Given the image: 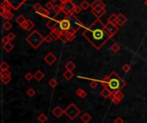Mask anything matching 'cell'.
I'll list each match as a JSON object with an SVG mask.
<instances>
[{"label":"cell","mask_w":147,"mask_h":123,"mask_svg":"<svg viewBox=\"0 0 147 123\" xmlns=\"http://www.w3.org/2000/svg\"><path fill=\"white\" fill-rule=\"evenodd\" d=\"M44 77H45L44 73L42 72L41 71H40V70L36 71V72H35V73L34 74V77H35V78L36 79L37 81H41V79H43Z\"/></svg>","instance_id":"obj_23"},{"label":"cell","mask_w":147,"mask_h":123,"mask_svg":"<svg viewBox=\"0 0 147 123\" xmlns=\"http://www.w3.org/2000/svg\"><path fill=\"white\" fill-rule=\"evenodd\" d=\"M121 69H122V71L125 73H128L130 71H131V66H130V65H128V64H125L122 66Z\"/></svg>","instance_id":"obj_43"},{"label":"cell","mask_w":147,"mask_h":123,"mask_svg":"<svg viewBox=\"0 0 147 123\" xmlns=\"http://www.w3.org/2000/svg\"><path fill=\"white\" fill-rule=\"evenodd\" d=\"M107 22L113 24H117V15L116 14H112L110 17L107 18Z\"/></svg>","instance_id":"obj_29"},{"label":"cell","mask_w":147,"mask_h":123,"mask_svg":"<svg viewBox=\"0 0 147 123\" xmlns=\"http://www.w3.org/2000/svg\"><path fill=\"white\" fill-rule=\"evenodd\" d=\"M75 4L72 0H67L62 4V13L65 16H69L73 11V9L75 7Z\"/></svg>","instance_id":"obj_6"},{"label":"cell","mask_w":147,"mask_h":123,"mask_svg":"<svg viewBox=\"0 0 147 123\" xmlns=\"http://www.w3.org/2000/svg\"><path fill=\"white\" fill-rule=\"evenodd\" d=\"M43 8L44 7H42V5L40 4V3H35V4H34V6H33V9H34V11L36 13H38L39 11H41Z\"/></svg>","instance_id":"obj_35"},{"label":"cell","mask_w":147,"mask_h":123,"mask_svg":"<svg viewBox=\"0 0 147 123\" xmlns=\"http://www.w3.org/2000/svg\"><path fill=\"white\" fill-rule=\"evenodd\" d=\"M120 48H121V47H120V45L119 43H117V42H114L112 44V46H111L110 47V49L112 50L114 53H118V52L120 50Z\"/></svg>","instance_id":"obj_27"},{"label":"cell","mask_w":147,"mask_h":123,"mask_svg":"<svg viewBox=\"0 0 147 123\" xmlns=\"http://www.w3.org/2000/svg\"><path fill=\"white\" fill-rule=\"evenodd\" d=\"M80 119L84 123H89L91 121V116L88 114V113H84V114H83V115L81 116Z\"/></svg>","instance_id":"obj_25"},{"label":"cell","mask_w":147,"mask_h":123,"mask_svg":"<svg viewBox=\"0 0 147 123\" xmlns=\"http://www.w3.org/2000/svg\"><path fill=\"white\" fill-rule=\"evenodd\" d=\"M71 22L70 20V18L68 17H65L62 19H60V21L58 22L57 28L60 29L61 32H65V31H70L71 29Z\"/></svg>","instance_id":"obj_5"},{"label":"cell","mask_w":147,"mask_h":123,"mask_svg":"<svg viewBox=\"0 0 147 123\" xmlns=\"http://www.w3.org/2000/svg\"><path fill=\"white\" fill-rule=\"evenodd\" d=\"M52 114H53L56 118H60L63 114H65V110H63L60 106H57L52 110Z\"/></svg>","instance_id":"obj_13"},{"label":"cell","mask_w":147,"mask_h":123,"mask_svg":"<svg viewBox=\"0 0 147 123\" xmlns=\"http://www.w3.org/2000/svg\"><path fill=\"white\" fill-rule=\"evenodd\" d=\"M53 7H54V4H53V3H52L51 1H49L48 3L46 4V7L45 8H47V9H49V11H52Z\"/></svg>","instance_id":"obj_44"},{"label":"cell","mask_w":147,"mask_h":123,"mask_svg":"<svg viewBox=\"0 0 147 123\" xmlns=\"http://www.w3.org/2000/svg\"><path fill=\"white\" fill-rule=\"evenodd\" d=\"M51 11L53 12L54 14H60V13H62V4H54V7Z\"/></svg>","instance_id":"obj_24"},{"label":"cell","mask_w":147,"mask_h":123,"mask_svg":"<svg viewBox=\"0 0 147 123\" xmlns=\"http://www.w3.org/2000/svg\"><path fill=\"white\" fill-rule=\"evenodd\" d=\"M101 96H102L104 98H109V97H112V92L110 91V90L107 88V87H103V90H102V91H101Z\"/></svg>","instance_id":"obj_18"},{"label":"cell","mask_w":147,"mask_h":123,"mask_svg":"<svg viewBox=\"0 0 147 123\" xmlns=\"http://www.w3.org/2000/svg\"><path fill=\"white\" fill-rule=\"evenodd\" d=\"M0 8H1L2 11H11L12 9L11 4L6 0H3L1 4H0Z\"/></svg>","instance_id":"obj_14"},{"label":"cell","mask_w":147,"mask_h":123,"mask_svg":"<svg viewBox=\"0 0 147 123\" xmlns=\"http://www.w3.org/2000/svg\"><path fill=\"white\" fill-rule=\"evenodd\" d=\"M145 5L147 7V0H145Z\"/></svg>","instance_id":"obj_53"},{"label":"cell","mask_w":147,"mask_h":123,"mask_svg":"<svg viewBox=\"0 0 147 123\" xmlns=\"http://www.w3.org/2000/svg\"><path fill=\"white\" fill-rule=\"evenodd\" d=\"M11 73L9 70H4V71H1V73H0V76L4 77V76H11Z\"/></svg>","instance_id":"obj_46"},{"label":"cell","mask_w":147,"mask_h":123,"mask_svg":"<svg viewBox=\"0 0 147 123\" xmlns=\"http://www.w3.org/2000/svg\"><path fill=\"white\" fill-rule=\"evenodd\" d=\"M24 77H25V79L27 81H31L33 79V77H34V75H33V74L30 73V72H28V73L25 74Z\"/></svg>","instance_id":"obj_45"},{"label":"cell","mask_w":147,"mask_h":123,"mask_svg":"<svg viewBox=\"0 0 147 123\" xmlns=\"http://www.w3.org/2000/svg\"><path fill=\"white\" fill-rule=\"evenodd\" d=\"M37 14H39L40 16H41L42 17H45V18H50V16L52 14V11L47 9V8H43L41 9V11H39Z\"/></svg>","instance_id":"obj_17"},{"label":"cell","mask_w":147,"mask_h":123,"mask_svg":"<svg viewBox=\"0 0 147 123\" xmlns=\"http://www.w3.org/2000/svg\"><path fill=\"white\" fill-rule=\"evenodd\" d=\"M111 99H112V102L113 103H114V104H119L120 103V100H118L117 98H115V97H114V96H112V97H111Z\"/></svg>","instance_id":"obj_49"},{"label":"cell","mask_w":147,"mask_h":123,"mask_svg":"<svg viewBox=\"0 0 147 123\" xmlns=\"http://www.w3.org/2000/svg\"><path fill=\"white\" fill-rule=\"evenodd\" d=\"M79 5L81 6V8L83 9V11H86V9H88L90 7V4H89V2H88L87 0H84Z\"/></svg>","instance_id":"obj_31"},{"label":"cell","mask_w":147,"mask_h":123,"mask_svg":"<svg viewBox=\"0 0 147 123\" xmlns=\"http://www.w3.org/2000/svg\"><path fill=\"white\" fill-rule=\"evenodd\" d=\"M44 37L45 36H43L37 29H35L29 35H28V36L26 37V41H27L33 48L37 49L44 41Z\"/></svg>","instance_id":"obj_3"},{"label":"cell","mask_w":147,"mask_h":123,"mask_svg":"<svg viewBox=\"0 0 147 123\" xmlns=\"http://www.w3.org/2000/svg\"><path fill=\"white\" fill-rule=\"evenodd\" d=\"M51 35L53 37V39H55V40H58V39H60V35H61V34H62V32L58 29V28H55L54 29H53V30H51Z\"/></svg>","instance_id":"obj_19"},{"label":"cell","mask_w":147,"mask_h":123,"mask_svg":"<svg viewBox=\"0 0 147 123\" xmlns=\"http://www.w3.org/2000/svg\"><path fill=\"white\" fill-rule=\"evenodd\" d=\"M56 60H57L56 55H54L52 52H49L47 55L44 57V61L48 65V66H53V65L56 62Z\"/></svg>","instance_id":"obj_11"},{"label":"cell","mask_w":147,"mask_h":123,"mask_svg":"<svg viewBox=\"0 0 147 123\" xmlns=\"http://www.w3.org/2000/svg\"><path fill=\"white\" fill-rule=\"evenodd\" d=\"M12 28V24L9 21H5L4 23H3V28L6 31H9Z\"/></svg>","instance_id":"obj_33"},{"label":"cell","mask_w":147,"mask_h":123,"mask_svg":"<svg viewBox=\"0 0 147 123\" xmlns=\"http://www.w3.org/2000/svg\"><path fill=\"white\" fill-rule=\"evenodd\" d=\"M81 11H83V9L81 8V6L80 5H75V7H74V9H73V11H72V13L73 14H78V13H80L81 12Z\"/></svg>","instance_id":"obj_42"},{"label":"cell","mask_w":147,"mask_h":123,"mask_svg":"<svg viewBox=\"0 0 147 123\" xmlns=\"http://www.w3.org/2000/svg\"><path fill=\"white\" fill-rule=\"evenodd\" d=\"M0 15H1V17L4 18L5 21H9L14 17V15L12 14L11 11H1Z\"/></svg>","instance_id":"obj_16"},{"label":"cell","mask_w":147,"mask_h":123,"mask_svg":"<svg viewBox=\"0 0 147 123\" xmlns=\"http://www.w3.org/2000/svg\"><path fill=\"white\" fill-rule=\"evenodd\" d=\"M53 37L52 36L51 34H49V35H46V36L44 37V41H45L46 43H47V44L51 43L52 41H53Z\"/></svg>","instance_id":"obj_39"},{"label":"cell","mask_w":147,"mask_h":123,"mask_svg":"<svg viewBox=\"0 0 147 123\" xmlns=\"http://www.w3.org/2000/svg\"><path fill=\"white\" fill-rule=\"evenodd\" d=\"M98 86V80L90 79V87L91 89H96Z\"/></svg>","instance_id":"obj_37"},{"label":"cell","mask_w":147,"mask_h":123,"mask_svg":"<svg viewBox=\"0 0 147 123\" xmlns=\"http://www.w3.org/2000/svg\"><path fill=\"white\" fill-rule=\"evenodd\" d=\"M65 1H67V0H60V2L62 3V4H63L64 2H65Z\"/></svg>","instance_id":"obj_52"},{"label":"cell","mask_w":147,"mask_h":123,"mask_svg":"<svg viewBox=\"0 0 147 123\" xmlns=\"http://www.w3.org/2000/svg\"><path fill=\"white\" fill-rule=\"evenodd\" d=\"M65 67L66 70H70V71H73L76 69V64H75L73 61H68V62L65 65Z\"/></svg>","instance_id":"obj_22"},{"label":"cell","mask_w":147,"mask_h":123,"mask_svg":"<svg viewBox=\"0 0 147 123\" xmlns=\"http://www.w3.org/2000/svg\"><path fill=\"white\" fill-rule=\"evenodd\" d=\"M37 120H38V121H40L41 123H44V122L47 121V115H46L45 114H43V113H42V114H41V115L37 117Z\"/></svg>","instance_id":"obj_36"},{"label":"cell","mask_w":147,"mask_h":123,"mask_svg":"<svg viewBox=\"0 0 147 123\" xmlns=\"http://www.w3.org/2000/svg\"><path fill=\"white\" fill-rule=\"evenodd\" d=\"M63 77H65V79L66 80H71L72 77H74V74L72 72V71H70V70H65V72L63 73Z\"/></svg>","instance_id":"obj_20"},{"label":"cell","mask_w":147,"mask_h":123,"mask_svg":"<svg viewBox=\"0 0 147 123\" xmlns=\"http://www.w3.org/2000/svg\"><path fill=\"white\" fill-rule=\"evenodd\" d=\"M101 82V85L103 87H107L112 94L121 90L126 85V82L120 77L115 72H111L109 75H107L102 80L98 81Z\"/></svg>","instance_id":"obj_2"},{"label":"cell","mask_w":147,"mask_h":123,"mask_svg":"<svg viewBox=\"0 0 147 123\" xmlns=\"http://www.w3.org/2000/svg\"><path fill=\"white\" fill-rule=\"evenodd\" d=\"M52 3H53L54 4H62L60 2V0H50Z\"/></svg>","instance_id":"obj_51"},{"label":"cell","mask_w":147,"mask_h":123,"mask_svg":"<svg viewBox=\"0 0 147 123\" xmlns=\"http://www.w3.org/2000/svg\"><path fill=\"white\" fill-rule=\"evenodd\" d=\"M81 113V110L77 107L74 104V103H71L66 109H65V114L70 120H74L76 117H77L78 115Z\"/></svg>","instance_id":"obj_4"},{"label":"cell","mask_w":147,"mask_h":123,"mask_svg":"<svg viewBox=\"0 0 147 123\" xmlns=\"http://www.w3.org/2000/svg\"><path fill=\"white\" fill-rule=\"evenodd\" d=\"M57 17H58L57 14H54V17L49 18L48 21L47 22V23H46L47 27L50 30H53V29H54L55 28H57L58 22V21H60V19H58Z\"/></svg>","instance_id":"obj_8"},{"label":"cell","mask_w":147,"mask_h":123,"mask_svg":"<svg viewBox=\"0 0 147 123\" xmlns=\"http://www.w3.org/2000/svg\"><path fill=\"white\" fill-rule=\"evenodd\" d=\"M25 21H26V18H25L22 15L18 16V17L16 18V23H17L18 25H20V26H21L22 23H23V22H24Z\"/></svg>","instance_id":"obj_32"},{"label":"cell","mask_w":147,"mask_h":123,"mask_svg":"<svg viewBox=\"0 0 147 123\" xmlns=\"http://www.w3.org/2000/svg\"><path fill=\"white\" fill-rule=\"evenodd\" d=\"M20 27L25 31H30L35 28V23L31 20H27V19H26V21L20 26Z\"/></svg>","instance_id":"obj_12"},{"label":"cell","mask_w":147,"mask_h":123,"mask_svg":"<svg viewBox=\"0 0 147 123\" xmlns=\"http://www.w3.org/2000/svg\"><path fill=\"white\" fill-rule=\"evenodd\" d=\"M48 85H50V87H52V88H55V87L58 85V81L55 78H52L48 82Z\"/></svg>","instance_id":"obj_40"},{"label":"cell","mask_w":147,"mask_h":123,"mask_svg":"<svg viewBox=\"0 0 147 123\" xmlns=\"http://www.w3.org/2000/svg\"><path fill=\"white\" fill-rule=\"evenodd\" d=\"M6 1H8L9 4H11L12 9H14V11H18V9L24 4V3L26 1H28V0H6Z\"/></svg>","instance_id":"obj_9"},{"label":"cell","mask_w":147,"mask_h":123,"mask_svg":"<svg viewBox=\"0 0 147 123\" xmlns=\"http://www.w3.org/2000/svg\"><path fill=\"white\" fill-rule=\"evenodd\" d=\"M6 36H7L8 40H9V41H13V40H14V39L16 38V35H15L14 33H9V34H8L7 35H6Z\"/></svg>","instance_id":"obj_47"},{"label":"cell","mask_w":147,"mask_h":123,"mask_svg":"<svg viewBox=\"0 0 147 123\" xmlns=\"http://www.w3.org/2000/svg\"><path fill=\"white\" fill-rule=\"evenodd\" d=\"M9 66L5 62V61H3L0 65V70L1 71H4V70H9Z\"/></svg>","instance_id":"obj_41"},{"label":"cell","mask_w":147,"mask_h":123,"mask_svg":"<svg viewBox=\"0 0 147 123\" xmlns=\"http://www.w3.org/2000/svg\"><path fill=\"white\" fill-rule=\"evenodd\" d=\"M1 81L4 85H8V83L11 81V76H4L1 77Z\"/></svg>","instance_id":"obj_34"},{"label":"cell","mask_w":147,"mask_h":123,"mask_svg":"<svg viewBox=\"0 0 147 123\" xmlns=\"http://www.w3.org/2000/svg\"><path fill=\"white\" fill-rule=\"evenodd\" d=\"M3 48H4V50L5 52H7V53H9L13 48H14V45H13L11 41H9V42L5 43V44H3Z\"/></svg>","instance_id":"obj_21"},{"label":"cell","mask_w":147,"mask_h":123,"mask_svg":"<svg viewBox=\"0 0 147 123\" xmlns=\"http://www.w3.org/2000/svg\"><path fill=\"white\" fill-rule=\"evenodd\" d=\"M91 13L96 17V19H100L106 13V8L102 5L95 6L94 8H91Z\"/></svg>","instance_id":"obj_7"},{"label":"cell","mask_w":147,"mask_h":123,"mask_svg":"<svg viewBox=\"0 0 147 123\" xmlns=\"http://www.w3.org/2000/svg\"><path fill=\"white\" fill-rule=\"evenodd\" d=\"M26 94H27L28 96H29V97H33L35 95V90L33 88H28L27 91H26Z\"/></svg>","instance_id":"obj_38"},{"label":"cell","mask_w":147,"mask_h":123,"mask_svg":"<svg viewBox=\"0 0 147 123\" xmlns=\"http://www.w3.org/2000/svg\"><path fill=\"white\" fill-rule=\"evenodd\" d=\"M97 5H102L106 8V4H104L102 0H94V2L90 4V8H94L95 6H97Z\"/></svg>","instance_id":"obj_28"},{"label":"cell","mask_w":147,"mask_h":123,"mask_svg":"<svg viewBox=\"0 0 147 123\" xmlns=\"http://www.w3.org/2000/svg\"><path fill=\"white\" fill-rule=\"evenodd\" d=\"M114 123H124V120L121 117H117L114 120Z\"/></svg>","instance_id":"obj_48"},{"label":"cell","mask_w":147,"mask_h":123,"mask_svg":"<svg viewBox=\"0 0 147 123\" xmlns=\"http://www.w3.org/2000/svg\"><path fill=\"white\" fill-rule=\"evenodd\" d=\"M83 36L97 50L101 49L113 37L107 31L106 24L100 19H96L85 28Z\"/></svg>","instance_id":"obj_1"},{"label":"cell","mask_w":147,"mask_h":123,"mask_svg":"<svg viewBox=\"0 0 147 123\" xmlns=\"http://www.w3.org/2000/svg\"><path fill=\"white\" fill-rule=\"evenodd\" d=\"M112 96H114V97L117 98L118 100H120V101H121V100L124 98V96H124V94L120 90V91H117V92H115V93H114L113 95H112Z\"/></svg>","instance_id":"obj_30"},{"label":"cell","mask_w":147,"mask_h":123,"mask_svg":"<svg viewBox=\"0 0 147 123\" xmlns=\"http://www.w3.org/2000/svg\"><path fill=\"white\" fill-rule=\"evenodd\" d=\"M9 40H8V38H7V36H4L3 37V39H2V43L3 44H5V43H7V42H9Z\"/></svg>","instance_id":"obj_50"},{"label":"cell","mask_w":147,"mask_h":123,"mask_svg":"<svg viewBox=\"0 0 147 123\" xmlns=\"http://www.w3.org/2000/svg\"><path fill=\"white\" fill-rule=\"evenodd\" d=\"M76 94H77V96H79L80 98H84V97H86V96H87V92L84 90L81 89V88L77 89L76 90Z\"/></svg>","instance_id":"obj_26"},{"label":"cell","mask_w":147,"mask_h":123,"mask_svg":"<svg viewBox=\"0 0 147 123\" xmlns=\"http://www.w3.org/2000/svg\"><path fill=\"white\" fill-rule=\"evenodd\" d=\"M106 27H107V31L109 32L112 36H114L120 30V26H118L117 24H113V23H109V22H107Z\"/></svg>","instance_id":"obj_10"},{"label":"cell","mask_w":147,"mask_h":123,"mask_svg":"<svg viewBox=\"0 0 147 123\" xmlns=\"http://www.w3.org/2000/svg\"><path fill=\"white\" fill-rule=\"evenodd\" d=\"M127 22V18L126 16H124L121 13H119L118 15H117V25L118 26H122L126 23Z\"/></svg>","instance_id":"obj_15"}]
</instances>
